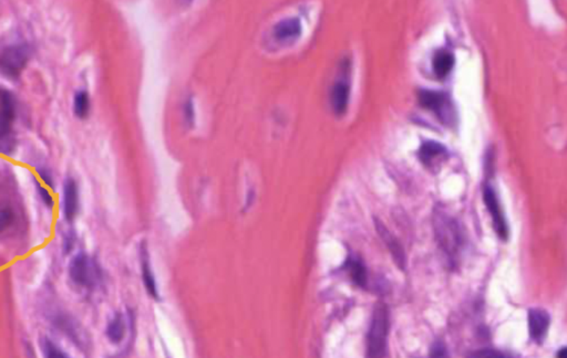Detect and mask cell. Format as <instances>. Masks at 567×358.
<instances>
[{
    "instance_id": "1",
    "label": "cell",
    "mask_w": 567,
    "mask_h": 358,
    "mask_svg": "<svg viewBox=\"0 0 567 358\" xmlns=\"http://www.w3.org/2000/svg\"><path fill=\"white\" fill-rule=\"evenodd\" d=\"M433 230L441 250L449 258L450 262L455 263L462 247V233L455 218L436 208L433 212Z\"/></svg>"
},
{
    "instance_id": "2",
    "label": "cell",
    "mask_w": 567,
    "mask_h": 358,
    "mask_svg": "<svg viewBox=\"0 0 567 358\" xmlns=\"http://www.w3.org/2000/svg\"><path fill=\"white\" fill-rule=\"evenodd\" d=\"M389 311L387 305L379 303L376 305L368 336H367V350L369 358H384L387 353L388 334H389Z\"/></svg>"
},
{
    "instance_id": "3",
    "label": "cell",
    "mask_w": 567,
    "mask_h": 358,
    "mask_svg": "<svg viewBox=\"0 0 567 358\" xmlns=\"http://www.w3.org/2000/svg\"><path fill=\"white\" fill-rule=\"evenodd\" d=\"M418 100L423 109L434 113L437 118L446 125H453V122L457 120L455 107L449 94L433 90H421L418 94Z\"/></svg>"
},
{
    "instance_id": "4",
    "label": "cell",
    "mask_w": 567,
    "mask_h": 358,
    "mask_svg": "<svg viewBox=\"0 0 567 358\" xmlns=\"http://www.w3.org/2000/svg\"><path fill=\"white\" fill-rule=\"evenodd\" d=\"M30 56L31 50L26 43L6 47L0 52V72L11 80L18 79L27 67Z\"/></svg>"
},
{
    "instance_id": "5",
    "label": "cell",
    "mask_w": 567,
    "mask_h": 358,
    "mask_svg": "<svg viewBox=\"0 0 567 358\" xmlns=\"http://www.w3.org/2000/svg\"><path fill=\"white\" fill-rule=\"evenodd\" d=\"M68 271L73 283L86 289H92L97 286L101 277L97 263L86 254L75 256Z\"/></svg>"
},
{
    "instance_id": "6",
    "label": "cell",
    "mask_w": 567,
    "mask_h": 358,
    "mask_svg": "<svg viewBox=\"0 0 567 358\" xmlns=\"http://www.w3.org/2000/svg\"><path fill=\"white\" fill-rule=\"evenodd\" d=\"M16 118V102L10 92L0 94V152H10L8 137H10Z\"/></svg>"
},
{
    "instance_id": "7",
    "label": "cell",
    "mask_w": 567,
    "mask_h": 358,
    "mask_svg": "<svg viewBox=\"0 0 567 358\" xmlns=\"http://www.w3.org/2000/svg\"><path fill=\"white\" fill-rule=\"evenodd\" d=\"M483 201L492 218L495 233L501 240L506 241L508 238V227L506 217L501 208L500 201L495 190L491 186H487L483 190Z\"/></svg>"
},
{
    "instance_id": "8",
    "label": "cell",
    "mask_w": 567,
    "mask_h": 358,
    "mask_svg": "<svg viewBox=\"0 0 567 358\" xmlns=\"http://www.w3.org/2000/svg\"><path fill=\"white\" fill-rule=\"evenodd\" d=\"M349 62L345 61L342 69L344 71L342 78H339L336 82L333 83L331 91V105L333 113L337 116H342L347 112L348 104L350 99V82L346 79L348 75L346 71L349 69Z\"/></svg>"
},
{
    "instance_id": "9",
    "label": "cell",
    "mask_w": 567,
    "mask_h": 358,
    "mask_svg": "<svg viewBox=\"0 0 567 358\" xmlns=\"http://www.w3.org/2000/svg\"><path fill=\"white\" fill-rule=\"evenodd\" d=\"M375 226H376L377 233H379L380 238L382 239L390 254H391V257H393L397 267L401 270H405V267H406V254H405V250H403L398 239L395 238V235L388 230V228L377 218H375Z\"/></svg>"
},
{
    "instance_id": "10",
    "label": "cell",
    "mask_w": 567,
    "mask_h": 358,
    "mask_svg": "<svg viewBox=\"0 0 567 358\" xmlns=\"http://www.w3.org/2000/svg\"><path fill=\"white\" fill-rule=\"evenodd\" d=\"M62 210H63L66 220L69 222L73 221L79 212L78 185L71 177L66 179L65 184H63Z\"/></svg>"
},
{
    "instance_id": "11",
    "label": "cell",
    "mask_w": 567,
    "mask_h": 358,
    "mask_svg": "<svg viewBox=\"0 0 567 358\" xmlns=\"http://www.w3.org/2000/svg\"><path fill=\"white\" fill-rule=\"evenodd\" d=\"M303 33V26L298 18H286L275 24L273 37L280 43H291L297 40Z\"/></svg>"
},
{
    "instance_id": "12",
    "label": "cell",
    "mask_w": 567,
    "mask_h": 358,
    "mask_svg": "<svg viewBox=\"0 0 567 358\" xmlns=\"http://www.w3.org/2000/svg\"><path fill=\"white\" fill-rule=\"evenodd\" d=\"M550 327V316L542 309H532L529 312V332L534 342L542 343Z\"/></svg>"
},
{
    "instance_id": "13",
    "label": "cell",
    "mask_w": 567,
    "mask_h": 358,
    "mask_svg": "<svg viewBox=\"0 0 567 358\" xmlns=\"http://www.w3.org/2000/svg\"><path fill=\"white\" fill-rule=\"evenodd\" d=\"M455 65V56L451 51L441 49L433 56L432 70L437 78L444 79L450 75Z\"/></svg>"
},
{
    "instance_id": "14",
    "label": "cell",
    "mask_w": 567,
    "mask_h": 358,
    "mask_svg": "<svg viewBox=\"0 0 567 358\" xmlns=\"http://www.w3.org/2000/svg\"><path fill=\"white\" fill-rule=\"evenodd\" d=\"M418 155L423 165L431 167L437 161L446 155V148L440 143L427 141L420 147Z\"/></svg>"
},
{
    "instance_id": "15",
    "label": "cell",
    "mask_w": 567,
    "mask_h": 358,
    "mask_svg": "<svg viewBox=\"0 0 567 358\" xmlns=\"http://www.w3.org/2000/svg\"><path fill=\"white\" fill-rule=\"evenodd\" d=\"M141 261H142L143 282H144V286H146V291L149 292L151 297H154V299H159L158 288H156L153 273H152V270H151L150 262H149V256L148 254H146V249H142Z\"/></svg>"
},
{
    "instance_id": "16",
    "label": "cell",
    "mask_w": 567,
    "mask_h": 358,
    "mask_svg": "<svg viewBox=\"0 0 567 358\" xmlns=\"http://www.w3.org/2000/svg\"><path fill=\"white\" fill-rule=\"evenodd\" d=\"M346 269L349 272L352 281L357 286L365 288L367 286V270L363 262L357 258H349L346 262Z\"/></svg>"
},
{
    "instance_id": "17",
    "label": "cell",
    "mask_w": 567,
    "mask_h": 358,
    "mask_svg": "<svg viewBox=\"0 0 567 358\" xmlns=\"http://www.w3.org/2000/svg\"><path fill=\"white\" fill-rule=\"evenodd\" d=\"M90 107H91V102H90V95L88 92L84 90H80L75 94L73 98V113L78 118H86L90 112Z\"/></svg>"
},
{
    "instance_id": "18",
    "label": "cell",
    "mask_w": 567,
    "mask_h": 358,
    "mask_svg": "<svg viewBox=\"0 0 567 358\" xmlns=\"http://www.w3.org/2000/svg\"><path fill=\"white\" fill-rule=\"evenodd\" d=\"M124 334H126V324H124L123 318L121 314H116L112 318V321L109 323L107 336L111 342L118 344L123 340Z\"/></svg>"
},
{
    "instance_id": "19",
    "label": "cell",
    "mask_w": 567,
    "mask_h": 358,
    "mask_svg": "<svg viewBox=\"0 0 567 358\" xmlns=\"http://www.w3.org/2000/svg\"><path fill=\"white\" fill-rule=\"evenodd\" d=\"M41 348H43L45 358H70L61 348H58L49 338H43V343H41Z\"/></svg>"
},
{
    "instance_id": "20",
    "label": "cell",
    "mask_w": 567,
    "mask_h": 358,
    "mask_svg": "<svg viewBox=\"0 0 567 358\" xmlns=\"http://www.w3.org/2000/svg\"><path fill=\"white\" fill-rule=\"evenodd\" d=\"M35 185L36 187H37L38 194H39V196H40L43 203H45V205H46L49 209H52V207L54 206V201L52 193H50V192L48 190V187H46L45 185L41 184L38 179H35Z\"/></svg>"
},
{
    "instance_id": "21",
    "label": "cell",
    "mask_w": 567,
    "mask_h": 358,
    "mask_svg": "<svg viewBox=\"0 0 567 358\" xmlns=\"http://www.w3.org/2000/svg\"><path fill=\"white\" fill-rule=\"evenodd\" d=\"M15 221V214L9 207L0 208V231L7 229Z\"/></svg>"
},
{
    "instance_id": "22",
    "label": "cell",
    "mask_w": 567,
    "mask_h": 358,
    "mask_svg": "<svg viewBox=\"0 0 567 358\" xmlns=\"http://www.w3.org/2000/svg\"><path fill=\"white\" fill-rule=\"evenodd\" d=\"M469 358H512L506 354L499 352V350H490V348H484V350H476L474 353L471 354Z\"/></svg>"
},
{
    "instance_id": "23",
    "label": "cell",
    "mask_w": 567,
    "mask_h": 358,
    "mask_svg": "<svg viewBox=\"0 0 567 358\" xmlns=\"http://www.w3.org/2000/svg\"><path fill=\"white\" fill-rule=\"evenodd\" d=\"M430 358H451L449 350L442 342H436L430 350Z\"/></svg>"
},
{
    "instance_id": "24",
    "label": "cell",
    "mask_w": 567,
    "mask_h": 358,
    "mask_svg": "<svg viewBox=\"0 0 567 358\" xmlns=\"http://www.w3.org/2000/svg\"><path fill=\"white\" fill-rule=\"evenodd\" d=\"M37 174L38 176H39V179H40L46 187L50 188V189H54V177H52L50 171H47L46 169H38Z\"/></svg>"
},
{
    "instance_id": "25",
    "label": "cell",
    "mask_w": 567,
    "mask_h": 358,
    "mask_svg": "<svg viewBox=\"0 0 567 358\" xmlns=\"http://www.w3.org/2000/svg\"><path fill=\"white\" fill-rule=\"evenodd\" d=\"M188 102V104H186V107H184V110H186V112L184 113H186V114H188V116H186V120H188V122H191V120H193V107H192L191 101Z\"/></svg>"
},
{
    "instance_id": "26",
    "label": "cell",
    "mask_w": 567,
    "mask_h": 358,
    "mask_svg": "<svg viewBox=\"0 0 567 358\" xmlns=\"http://www.w3.org/2000/svg\"><path fill=\"white\" fill-rule=\"evenodd\" d=\"M557 358H567L566 348H563L562 350H559V353H557Z\"/></svg>"
}]
</instances>
